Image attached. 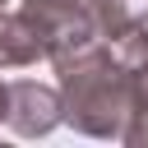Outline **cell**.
<instances>
[{"instance_id": "cell-2", "label": "cell", "mask_w": 148, "mask_h": 148, "mask_svg": "<svg viewBox=\"0 0 148 148\" xmlns=\"http://www.w3.org/2000/svg\"><path fill=\"white\" fill-rule=\"evenodd\" d=\"M18 18L32 28L42 56H56V60L92 46V37H97V18H92L88 0L83 5L79 0H28L18 9Z\"/></svg>"}, {"instance_id": "cell-1", "label": "cell", "mask_w": 148, "mask_h": 148, "mask_svg": "<svg viewBox=\"0 0 148 148\" xmlns=\"http://www.w3.org/2000/svg\"><path fill=\"white\" fill-rule=\"evenodd\" d=\"M65 116L88 134H125L130 116H148V32L134 28L116 46H83L60 60Z\"/></svg>"}, {"instance_id": "cell-4", "label": "cell", "mask_w": 148, "mask_h": 148, "mask_svg": "<svg viewBox=\"0 0 148 148\" xmlns=\"http://www.w3.org/2000/svg\"><path fill=\"white\" fill-rule=\"evenodd\" d=\"M88 9L97 18V32L106 37H125L148 23V0H88Z\"/></svg>"}, {"instance_id": "cell-6", "label": "cell", "mask_w": 148, "mask_h": 148, "mask_svg": "<svg viewBox=\"0 0 148 148\" xmlns=\"http://www.w3.org/2000/svg\"><path fill=\"white\" fill-rule=\"evenodd\" d=\"M125 139H148V130H130V134H125Z\"/></svg>"}, {"instance_id": "cell-3", "label": "cell", "mask_w": 148, "mask_h": 148, "mask_svg": "<svg viewBox=\"0 0 148 148\" xmlns=\"http://www.w3.org/2000/svg\"><path fill=\"white\" fill-rule=\"evenodd\" d=\"M60 102L56 92L37 88V83H9V125L18 134H46L60 116Z\"/></svg>"}, {"instance_id": "cell-5", "label": "cell", "mask_w": 148, "mask_h": 148, "mask_svg": "<svg viewBox=\"0 0 148 148\" xmlns=\"http://www.w3.org/2000/svg\"><path fill=\"white\" fill-rule=\"evenodd\" d=\"M0 116H9V88L0 83Z\"/></svg>"}]
</instances>
